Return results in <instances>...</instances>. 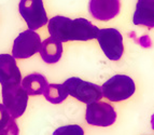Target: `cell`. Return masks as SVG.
I'll list each match as a JSON object with an SVG mask.
<instances>
[{"mask_svg":"<svg viewBox=\"0 0 154 135\" xmlns=\"http://www.w3.org/2000/svg\"><path fill=\"white\" fill-rule=\"evenodd\" d=\"M48 30L50 36L58 41H88L95 39L98 28L86 18L80 17L71 20L62 15L53 16L48 22Z\"/></svg>","mask_w":154,"mask_h":135,"instance_id":"obj_1","label":"cell"},{"mask_svg":"<svg viewBox=\"0 0 154 135\" xmlns=\"http://www.w3.org/2000/svg\"><path fill=\"white\" fill-rule=\"evenodd\" d=\"M103 96L111 102H123L134 95L136 86L134 80L126 75H116L101 86Z\"/></svg>","mask_w":154,"mask_h":135,"instance_id":"obj_2","label":"cell"},{"mask_svg":"<svg viewBox=\"0 0 154 135\" xmlns=\"http://www.w3.org/2000/svg\"><path fill=\"white\" fill-rule=\"evenodd\" d=\"M63 86L66 88L69 95L85 104L98 102L103 99L101 86L96 83L84 81L78 77H71L67 79Z\"/></svg>","mask_w":154,"mask_h":135,"instance_id":"obj_3","label":"cell"},{"mask_svg":"<svg viewBox=\"0 0 154 135\" xmlns=\"http://www.w3.org/2000/svg\"><path fill=\"white\" fill-rule=\"evenodd\" d=\"M2 104L13 119H17L25 112L28 104V94L21 84L1 86Z\"/></svg>","mask_w":154,"mask_h":135,"instance_id":"obj_4","label":"cell"},{"mask_svg":"<svg viewBox=\"0 0 154 135\" xmlns=\"http://www.w3.org/2000/svg\"><path fill=\"white\" fill-rule=\"evenodd\" d=\"M18 11L31 30L41 28L49 22L43 0H20Z\"/></svg>","mask_w":154,"mask_h":135,"instance_id":"obj_5","label":"cell"},{"mask_svg":"<svg viewBox=\"0 0 154 135\" xmlns=\"http://www.w3.org/2000/svg\"><path fill=\"white\" fill-rule=\"evenodd\" d=\"M97 40L106 57L110 61H119L124 53L123 37L116 28H103L98 30Z\"/></svg>","mask_w":154,"mask_h":135,"instance_id":"obj_6","label":"cell"},{"mask_svg":"<svg viewBox=\"0 0 154 135\" xmlns=\"http://www.w3.org/2000/svg\"><path fill=\"white\" fill-rule=\"evenodd\" d=\"M116 111L110 104L105 102H93L86 106L85 119L91 125L107 127L116 121Z\"/></svg>","mask_w":154,"mask_h":135,"instance_id":"obj_7","label":"cell"},{"mask_svg":"<svg viewBox=\"0 0 154 135\" xmlns=\"http://www.w3.org/2000/svg\"><path fill=\"white\" fill-rule=\"evenodd\" d=\"M41 38L35 30L27 29L22 31L13 42L12 56L17 60L29 58L39 52Z\"/></svg>","mask_w":154,"mask_h":135,"instance_id":"obj_8","label":"cell"},{"mask_svg":"<svg viewBox=\"0 0 154 135\" xmlns=\"http://www.w3.org/2000/svg\"><path fill=\"white\" fill-rule=\"evenodd\" d=\"M88 11L95 20L110 21L120 14L121 0H90Z\"/></svg>","mask_w":154,"mask_h":135,"instance_id":"obj_9","label":"cell"},{"mask_svg":"<svg viewBox=\"0 0 154 135\" xmlns=\"http://www.w3.org/2000/svg\"><path fill=\"white\" fill-rule=\"evenodd\" d=\"M21 70L15 58L10 54H0V83L1 86L21 84Z\"/></svg>","mask_w":154,"mask_h":135,"instance_id":"obj_10","label":"cell"},{"mask_svg":"<svg viewBox=\"0 0 154 135\" xmlns=\"http://www.w3.org/2000/svg\"><path fill=\"white\" fill-rule=\"evenodd\" d=\"M133 23L137 26L154 28V0H138L134 12Z\"/></svg>","mask_w":154,"mask_h":135,"instance_id":"obj_11","label":"cell"},{"mask_svg":"<svg viewBox=\"0 0 154 135\" xmlns=\"http://www.w3.org/2000/svg\"><path fill=\"white\" fill-rule=\"evenodd\" d=\"M39 53L42 61L46 64H55L62 58L63 44L60 41L50 36L41 42Z\"/></svg>","mask_w":154,"mask_h":135,"instance_id":"obj_12","label":"cell"},{"mask_svg":"<svg viewBox=\"0 0 154 135\" xmlns=\"http://www.w3.org/2000/svg\"><path fill=\"white\" fill-rule=\"evenodd\" d=\"M48 84H49L48 79L43 75L38 73L26 76L21 82V86H23L26 93L28 94V96L41 95Z\"/></svg>","mask_w":154,"mask_h":135,"instance_id":"obj_13","label":"cell"},{"mask_svg":"<svg viewBox=\"0 0 154 135\" xmlns=\"http://www.w3.org/2000/svg\"><path fill=\"white\" fill-rule=\"evenodd\" d=\"M42 95L48 102L51 104H60L68 97V92L66 88L63 84L58 83H53V84H48L46 88L44 89Z\"/></svg>","mask_w":154,"mask_h":135,"instance_id":"obj_14","label":"cell"},{"mask_svg":"<svg viewBox=\"0 0 154 135\" xmlns=\"http://www.w3.org/2000/svg\"><path fill=\"white\" fill-rule=\"evenodd\" d=\"M52 135H84V131L78 124H68L57 127Z\"/></svg>","mask_w":154,"mask_h":135,"instance_id":"obj_15","label":"cell"},{"mask_svg":"<svg viewBox=\"0 0 154 135\" xmlns=\"http://www.w3.org/2000/svg\"><path fill=\"white\" fill-rule=\"evenodd\" d=\"M20 134V129L17 127L15 119H12L9 124L5 127H3L2 130H0V135H18Z\"/></svg>","mask_w":154,"mask_h":135,"instance_id":"obj_16","label":"cell"},{"mask_svg":"<svg viewBox=\"0 0 154 135\" xmlns=\"http://www.w3.org/2000/svg\"><path fill=\"white\" fill-rule=\"evenodd\" d=\"M12 119L13 118L10 116V114L3 106V104H0V130H2L3 127H7Z\"/></svg>","mask_w":154,"mask_h":135,"instance_id":"obj_17","label":"cell"},{"mask_svg":"<svg viewBox=\"0 0 154 135\" xmlns=\"http://www.w3.org/2000/svg\"><path fill=\"white\" fill-rule=\"evenodd\" d=\"M139 40H140L139 43L141 44L142 47H144V48L151 47V39H150L149 36H143V37H141Z\"/></svg>","mask_w":154,"mask_h":135,"instance_id":"obj_18","label":"cell"},{"mask_svg":"<svg viewBox=\"0 0 154 135\" xmlns=\"http://www.w3.org/2000/svg\"><path fill=\"white\" fill-rule=\"evenodd\" d=\"M151 125H152V129H153V131H154V114L152 115V117H151Z\"/></svg>","mask_w":154,"mask_h":135,"instance_id":"obj_19","label":"cell"}]
</instances>
